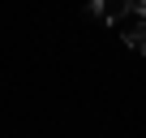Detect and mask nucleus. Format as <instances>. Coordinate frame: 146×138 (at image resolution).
Masks as SVG:
<instances>
[{
  "label": "nucleus",
  "mask_w": 146,
  "mask_h": 138,
  "mask_svg": "<svg viewBox=\"0 0 146 138\" xmlns=\"http://www.w3.org/2000/svg\"><path fill=\"white\" fill-rule=\"evenodd\" d=\"M86 13H90V17H99V22H108V26H116V22H125V17H129V0H108V5H103V0H90Z\"/></svg>",
  "instance_id": "1"
},
{
  "label": "nucleus",
  "mask_w": 146,
  "mask_h": 138,
  "mask_svg": "<svg viewBox=\"0 0 146 138\" xmlns=\"http://www.w3.org/2000/svg\"><path fill=\"white\" fill-rule=\"evenodd\" d=\"M125 43H129L133 52H142V56H146V22H137V26H129V30H125Z\"/></svg>",
  "instance_id": "2"
},
{
  "label": "nucleus",
  "mask_w": 146,
  "mask_h": 138,
  "mask_svg": "<svg viewBox=\"0 0 146 138\" xmlns=\"http://www.w3.org/2000/svg\"><path fill=\"white\" fill-rule=\"evenodd\" d=\"M129 17H137V22H146V0H129Z\"/></svg>",
  "instance_id": "3"
}]
</instances>
